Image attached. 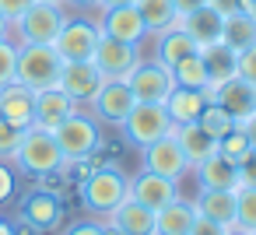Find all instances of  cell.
<instances>
[{
    "label": "cell",
    "instance_id": "6da1fadb",
    "mask_svg": "<svg viewBox=\"0 0 256 235\" xmlns=\"http://www.w3.org/2000/svg\"><path fill=\"white\" fill-rule=\"evenodd\" d=\"M78 193H81V207L88 214H112L126 196H130V179L116 168V165H95L81 182H78Z\"/></svg>",
    "mask_w": 256,
    "mask_h": 235
},
{
    "label": "cell",
    "instance_id": "7a4b0ae2",
    "mask_svg": "<svg viewBox=\"0 0 256 235\" xmlns=\"http://www.w3.org/2000/svg\"><path fill=\"white\" fill-rule=\"evenodd\" d=\"M11 165L22 172V176H32V179H42V176H56L60 165H64V151L56 144V137L50 130H39V126H28Z\"/></svg>",
    "mask_w": 256,
    "mask_h": 235
},
{
    "label": "cell",
    "instance_id": "3957f363",
    "mask_svg": "<svg viewBox=\"0 0 256 235\" xmlns=\"http://www.w3.org/2000/svg\"><path fill=\"white\" fill-rule=\"evenodd\" d=\"M64 22H67V8L46 4V0H32V8L11 25V36H14L18 46H53Z\"/></svg>",
    "mask_w": 256,
    "mask_h": 235
},
{
    "label": "cell",
    "instance_id": "277c9868",
    "mask_svg": "<svg viewBox=\"0 0 256 235\" xmlns=\"http://www.w3.org/2000/svg\"><path fill=\"white\" fill-rule=\"evenodd\" d=\"M64 74V60L53 46H18V70L14 81L25 84L28 92L56 88Z\"/></svg>",
    "mask_w": 256,
    "mask_h": 235
},
{
    "label": "cell",
    "instance_id": "5b68a950",
    "mask_svg": "<svg viewBox=\"0 0 256 235\" xmlns=\"http://www.w3.org/2000/svg\"><path fill=\"white\" fill-rule=\"evenodd\" d=\"M64 221H67V207H64L60 193H53V190H39V186H36V190L25 193L22 204H18V224L28 228L32 235H50V232H56Z\"/></svg>",
    "mask_w": 256,
    "mask_h": 235
},
{
    "label": "cell",
    "instance_id": "8992f818",
    "mask_svg": "<svg viewBox=\"0 0 256 235\" xmlns=\"http://www.w3.org/2000/svg\"><path fill=\"white\" fill-rule=\"evenodd\" d=\"M120 130H123V140L140 151V148L162 140L165 134H172V120H168L165 106H158V102H137L126 112V120L120 123Z\"/></svg>",
    "mask_w": 256,
    "mask_h": 235
},
{
    "label": "cell",
    "instance_id": "52a82bcc",
    "mask_svg": "<svg viewBox=\"0 0 256 235\" xmlns=\"http://www.w3.org/2000/svg\"><path fill=\"white\" fill-rule=\"evenodd\" d=\"M102 39V28L95 18H84V14H70L64 22V28L56 32L53 39V50L60 53L64 64H78V60H92L95 56V46Z\"/></svg>",
    "mask_w": 256,
    "mask_h": 235
},
{
    "label": "cell",
    "instance_id": "ba28073f",
    "mask_svg": "<svg viewBox=\"0 0 256 235\" xmlns=\"http://www.w3.org/2000/svg\"><path fill=\"white\" fill-rule=\"evenodd\" d=\"M53 137H56L64 158H92L102 148V123L95 116H88V112L78 109L74 116H67L53 130Z\"/></svg>",
    "mask_w": 256,
    "mask_h": 235
},
{
    "label": "cell",
    "instance_id": "9c48e42d",
    "mask_svg": "<svg viewBox=\"0 0 256 235\" xmlns=\"http://www.w3.org/2000/svg\"><path fill=\"white\" fill-rule=\"evenodd\" d=\"M126 88L134 92L137 102H158V106H165V98H168L172 88H176V78H172V70H168L165 64H158L154 56H151V60L140 56V64H137V67L130 70V78H126Z\"/></svg>",
    "mask_w": 256,
    "mask_h": 235
},
{
    "label": "cell",
    "instance_id": "30bf717a",
    "mask_svg": "<svg viewBox=\"0 0 256 235\" xmlns=\"http://www.w3.org/2000/svg\"><path fill=\"white\" fill-rule=\"evenodd\" d=\"M92 64L102 70V78H106V81H126V78H130V70L140 64V46L102 36V39H98V46H95Z\"/></svg>",
    "mask_w": 256,
    "mask_h": 235
},
{
    "label": "cell",
    "instance_id": "8fae6325",
    "mask_svg": "<svg viewBox=\"0 0 256 235\" xmlns=\"http://www.w3.org/2000/svg\"><path fill=\"white\" fill-rule=\"evenodd\" d=\"M140 165H144L148 172H154V176L172 179V182H182L186 172H190V162H186V154H182V148L176 144L172 134H165L162 140L140 148Z\"/></svg>",
    "mask_w": 256,
    "mask_h": 235
},
{
    "label": "cell",
    "instance_id": "7c38bea8",
    "mask_svg": "<svg viewBox=\"0 0 256 235\" xmlns=\"http://www.w3.org/2000/svg\"><path fill=\"white\" fill-rule=\"evenodd\" d=\"M95 22H98L102 36H109V39H120V42H134V46L148 42V28H144V18L137 14V8H134V4H126V8H102Z\"/></svg>",
    "mask_w": 256,
    "mask_h": 235
},
{
    "label": "cell",
    "instance_id": "4fadbf2b",
    "mask_svg": "<svg viewBox=\"0 0 256 235\" xmlns=\"http://www.w3.org/2000/svg\"><path fill=\"white\" fill-rule=\"evenodd\" d=\"M88 106H92V112H95L98 123L120 126V123L126 120V112L137 106V98H134V92L126 88V81H106V84L98 88V95H95Z\"/></svg>",
    "mask_w": 256,
    "mask_h": 235
},
{
    "label": "cell",
    "instance_id": "5bb4252c",
    "mask_svg": "<svg viewBox=\"0 0 256 235\" xmlns=\"http://www.w3.org/2000/svg\"><path fill=\"white\" fill-rule=\"evenodd\" d=\"M81 106L64 92V88H42V92H36V102H32V126H39V130H56L67 116H74Z\"/></svg>",
    "mask_w": 256,
    "mask_h": 235
},
{
    "label": "cell",
    "instance_id": "9a60e30c",
    "mask_svg": "<svg viewBox=\"0 0 256 235\" xmlns=\"http://www.w3.org/2000/svg\"><path fill=\"white\" fill-rule=\"evenodd\" d=\"M102 84H106L102 70H98L92 60H78V64H64V74H60V84H56V88H64L78 106H88V102L98 95Z\"/></svg>",
    "mask_w": 256,
    "mask_h": 235
},
{
    "label": "cell",
    "instance_id": "2e32d148",
    "mask_svg": "<svg viewBox=\"0 0 256 235\" xmlns=\"http://www.w3.org/2000/svg\"><path fill=\"white\" fill-rule=\"evenodd\" d=\"M207 98H210V102H218V106L235 120V123H246V120L256 112V88H252L249 81H242V78H232V81L218 84Z\"/></svg>",
    "mask_w": 256,
    "mask_h": 235
},
{
    "label": "cell",
    "instance_id": "e0dca14e",
    "mask_svg": "<svg viewBox=\"0 0 256 235\" xmlns=\"http://www.w3.org/2000/svg\"><path fill=\"white\" fill-rule=\"evenodd\" d=\"M179 196V182H172V179H165V176H154V172H148V168H140L134 179H130V200H137V204H144V207H151V210H162L168 200H176Z\"/></svg>",
    "mask_w": 256,
    "mask_h": 235
},
{
    "label": "cell",
    "instance_id": "ac0fdd59",
    "mask_svg": "<svg viewBox=\"0 0 256 235\" xmlns=\"http://www.w3.org/2000/svg\"><path fill=\"white\" fill-rule=\"evenodd\" d=\"M221 25H224V14H221L214 4H204V8H196V11H190V14L179 18V28H182L200 50L210 46V42H221Z\"/></svg>",
    "mask_w": 256,
    "mask_h": 235
},
{
    "label": "cell",
    "instance_id": "d6986e66",
    "mask_svg": "<svg viewBox=\"0 0 256 235\" xmlns=\"http://www.w3.org/2000/svg\"><path fill=\"white\" fill-rule=\"evenodd\" d=\"M190 172H196V186L200 190H238V165L228 162L224 154H210L200 165H193Z\"/></svg>",
    "mask_w": 256,
    "mask_h": 235
},
{
    "label": "cell",
    "instance_id": "ffe728a7",
    "mask_svg": "<svg viewBox=\"0 0 256 235\" xmlns=\"http://www.w3.org/2000/svg\"><path fill=\"white\" fill-rule=\"evenodd\" d=\"M32 102H36V92H28L25 84L11 81L0 88V120H8L22 130L32 126Z\"/></svg>",
    "mask_w": 256,
    "mask_h": 235
},
{
    "label": "cell",
    "instance_id": "44dd1931",
    "mask_svg": "<svg viewBox=\"0 0 256 235\" xmlns=\"http://www.w3.org/2000/svg\"><path fill=\"white\" fill-rule=\"evenodd\" d=\"M193 221H196L193 200L176 196V200H168L162 210H154V235H190Z\"/></svg>",
    "mask_w": 256,
    "mask_h": 235
},
{
    "label": "cell",
    "instance_id": "7402d4cb",
    "mask_svg": "<svg viewBox=\"0 0 256 235\" xmlns=\"http://www.w3.org/2000/svg\"><path fill=\"white\" fill-rule=\"evenodd\" d=\"M207 92H196V88H172V95L165 98V112L172 120V126H182V123H196L204 106H207Z\"/></svg>",
    "mask_w": 256,
    "mask_h": 235
},
{
    "label": "cell",
    "instance_id": "603a6c76",
    "mask_svg": "<svg viewBox=\"0 0 256 235\" xmlns=\"http://www.w3.org/2000/svg\"><path fill=\"white\" fill-rule=\"evenodd\" d=\"M235 193L238 190H200L193 196V207L200 218H210V221L232 228L235 224Z\"/></svg>",
    "mask_w": 256,
    "mask_h": 235
},
{
    "label": "cell",
    "instance_id": "cb8c5ba5",
    "mask_svg": "<svg viewBox=\"0 0 256 235\" xmlns=\"http://www.w3.org/2000/svg\"><path fill=\"white\" fill-rule=\"evenodd\" d=\"M106 221H112L123 235H154V210L137 204V200H123L112 214H106Z\"/></svg>",
    "mask_w": 256,
    "mask_h": 235
},
{
    "label": "cell",
    "instance_id": "d4e9b609",
    "mask_svg": "<svg viewBox=\"0 0 256 235\" xmlns=\"http://www.w3.org/2000/svg\"><path fill=\"white\" fill-rule=\"evenodd\" d=\"M200 56H204V67H207V95H210L218 84L238 78V70H235V50H232V46L210 42V46L200 50Z\"/></svg>",
    "mask_w": 256,
    "mask_h": 235
},
{
    "label": "cell",
    "instance_id": "484cf974",
    "mask_svg": "<svg viewBox=\"0 0 256 235\" xmlns=\"http://www.w3.org/2000/svg\"><path fill=\"white\" fill-rule=\"evenodd\" d=\"M172 137H176V144L182 148V154H186L190 168H193V165H200L204 158H210V154L218 151V140H214V137H207V134L196 126V123L172 126Z\"/></svg>",
    "mask_w": 256,
    "mask_h": 235
},
{
    "label": "cell",
    "instance_id": "4316f807",
    "mask_svg": "<svg viewBox=\"0 0 256 235\" xmlns=\"http://www.w3.org/2000/svg\"><path fill=\"white\" fill-rule=\"evenodd\" d=\"M196 50H200V46H196L179 25H172L168 32L154 36V60L165 64V67H176L182 56H190V53H196Z\"/></svg>",
    "mask_w": 256,
    "mask_h": 235
},
{
    "label": "cell",
    "instance_id": "83f0119b",
    "mask_svg": "<svg viewBox=\"0 0 256 235\" xmlns=\"http://www.w3.org/2000/svg\"><path fill=\"white\" fill-rule=\"evenodd\" d=\"M221 42L232 46L235 53H242L246 46H256V18L246 14V11H228L224 14V25H221Z\"/></svg>",
    "mask_w": 256,
    "mask_h": 235
},
{
    "label": "cell",
    "instance_id": "f1b7e54d",
    "mask_svg": "<svg viewBox=\"0 0 256 235\" xmlns=\"http://www.w3.org/2000/svg\"><path fill=\"white\" fill-rule=\"evenodd\" d=\"M137 14L144 18V28H148V39L168 32L172 25H179V14L172 8V0H137Z\"/></svg>",
    "mask_w": 256,
    "mask_h": 235
},
{
    "label": "cell",
    "instance_id": "f546056e",
    "mask_svg": "<svg viewBox=\"0 0 256 235\" xmlns=\"http://www.w3.org/2000/svg\"><path fill=\"white\" fill-rule=\"evenodd\" d=\"M172 70V78H176V84L179 88H196V92H207V67H204V56H200V50L196 53H190V56H182L176 67H168Z\"/></svg>",
    "mask_w": 256,
    "mask_h": 235
},
{
    "label": "cell",
    "instance_id": "4dcf8cb0",
    "mask_svg": "<svg viewBox=\"0 0 256 235\" xmlns=\"http://www.w3.org/2000/svg\"><path fill=\"white\" fill-rule=\"evenodd\" d=\"M196 126H200L207 137L221 140V137H228L238 123H235V120H232V116L218 106V102H207V106H204V112H200V120H196Z\"/></svg>",
    "mask_w": 256,
    "mask_h": 235
},
{
    "label": "cell",
    "instance_id": "1f68e13d",
    "mask_svg": "<svg viewBox=\"0 0 256 235\" xmlns=\"http://www.w3.org/2000/svg\"><path fill=\"white\" fill-rule=\"evenodd\" d=\"M235 224L256 232V186H242L235 193Z\"/></svg>",
    "mask_w": 256,
    "mask_h": 235
},
{
    "label": "cell",
    "instance_id": "d6a6232c",
    "mask_svg": "<svg viewBox=\"0 0 256 235\" xmlns=\"http://www.w3.org/2000/svg\"><path fill=\"white\" fill-rule=\"evenodd\" d=\"M249 151H252V148H249V140H246L242 126H235L228 137H221V140H218V154H224V158H228V162H235V165H238Z\"/></svg>",
    "mask_w": 256,
    "mask_h": 235
},
{
    "label": "cell",
    "instance_id": "836d02e7",
    "mask_svg": "<svg viewBox=\"0 0 256 235\" xmlns=\"http://www.w3.org/2000/svg\"><path fill=\"white\" fill-rule=\"evenodd\" d=\"M14 70H18V42L0 39V88L14 81Z\"/></svg>",
    "mask_w": 256,
    "mask_h": 235
},
{
    "label": "cell",
    "instance_id": "e575fe53",
    "mask_svg": "<svg viewBox=\"0 0 256 235\" xmlns=\"http://www.w3.org/2000/svg\"><path fill=\"white\" fill-rule=\"evenodd\" d=\"M22 137H25V130H22V126L8 123V120H0V162H11V158H14V151H18Z\"/></svg>",
    "mask_w": 256,
    "mask_h": 235
},
{
    "label": "cell",
    "instance_id": "d590c367",
    "mask_svg": "<svg viewBox=\"0 0 256 235\" xmlns=\"http://www.w3.org/2000/svg\"><path fill=\"white\" fill-rule=\"evenodd\" d=\"M18 193V168L11 162H0V207L11 204Z\"/></svg>",
    "mask_w": 256,
    "mask_h": 235
},
{
    "label": "cell",
    "instance_id": "8d00e7d4",
    "mask_svg": "<svg viewBox=\"0 0 256 235\" xmlns=\"http://www.w3.org/2000/svg\"><path fill=\"white\" fill-rule=\"evenodd\" d=\"M235 70L242 81H249L256 88V46H246L242 53H235Z\"/></svg>",
    "mask_w": 256,
    "mask_h": 235
},
{
    "label": "cell",
    "instance_id": "74e56055",
    "mask_svg": "<svg viewBox=\"0 0 256 235\" xmlns=\"http://www.w3.org/2000/svg\"><path fill=\"white\" fill-rule=\"evenodd\" d=\"M242 186H256V151H249L238 162V190Z\"/></svg>",
    "mask_w": 256,
    "mask_h": 235
},
{
    "label": "cell",
    "instance_id": "f35d334b",
    "mask_svg": "<svg viewBox=\"0 0 256 235\" xmlns=\"http://www.w3.org/2000/svg\"><path fill=\"white\" fill-rule=\"evenodd\" d=\"M28 8H32V0H0V14H4L11 25H14V22H18Z\"/></svg>",
    "mask_w": 256,
    "mask_h": 235
},
{
    "label": "cell",
    "instance_id": "ab89813d",
    "mask_svg": "<svg viewBox=\"0 0 256 235\" xmlns=\"http://www.w3.org/2000/svg\"><path fill=\"white\" fill-rule=\"evenodd\" d=\"M228 228L224 224H218V221H210V218H200L196 214V221H193V228H190V235H224Z\"/></svg>",
    "mask_w": 256,
    "mask_h": 235
},
{
    "label": "cell",
    "instance_id": "60d3db41",
    "mask_svg": "<svg viewBox=\"0 0 256 235\" xmlns=\"http://www.w3.org/2000/svg\"><path fill=\"white\" fill-rule=\"evenodd\" d=\"M64 235H102V221H92V218H81L74 224H67Z\"/></svg>",
    "mask_w": 256,
    "mask_h": 235
},
{
    "label": "cell",
    "instance_id": "b9f144b4",
    "mask_svg": "<svg viewBox=\"0 0 256 235\" xmlns=\"http://www.w3.org/2000/svg\"><path fill=\"white\" fill-rule=\"evenodd\" d=\"M204 4H210V0H172V8H176L179 18L190 14V11H196V8H204Z\"/></svg>",
    "mask_w": 256,
    "mask_h": 235
},
{
    "label": "cell",
    "instance_id": "7bdbcfd3",
    "mask_svg": "<svg viewBox=\"0 0 256 235\" xmlns=\"http://www.w3.org/2000/svg\"><path fill=\"white\" fill-rule=\"evenodd\" d=\"M238 126H242V134H246V140H249V148L256 151V112H252V116H249L246 123H238Z\"/></svg>",
    "mask_w": 256,
    "mask_h": 235
},
{
    "label": "cell",
    "instance_id": "ee69618b",
    "mask_svg": "<svg viewBox=\"0 0 256 235\" xmlns=\"http://www.w3.org/2000/svg\"><path fill=\"white\" fill-rule=\"evenodd\" d=\"M64 8H74V11H98V0H64Z\"/></svg>",
    "mask_w": 256,
    "mask_h": 235
},
{
    "label": "cell",
    "instance_id": "f6af8a7d",
    "mask_svg": "<svg viewBox=\"0 0 256 235\" xmlns=\"http://www.w3.org/2000/svg\"><path fill=\"white\" fill-rule=\"evenodd\" d=\"M126 4H137V0H98V11L102 8H126Z\"/></svg>",
    "mask_w": 256,
    "mask_h": 235
},
{
    "label": "cell",
    "instance_id": "bcb514c9",
    "mask_svg": "<svg viewBox=\"0 0 256 235\" xmlns=\"http://www.w3.org/2000/svg\"><path fill=\"white\" fill-rule=\"evenodd\" d=\"M0 39H11V22L0 14Z\"/></svg>",
    "mask_w": 256,
    "mask_h": 235
},
{
    "label": "cell",
    "instance_id": "7dc6e473",
    "mask_svg": "<svg viewBox=\"0 0 256 235\" xmlns=\"http://www.w3.org/2000/svg\"><path fill=\"white\" fill-rule=\"evenodd\" d=\"M0 235H18V232H14V224H11V221L0 218Z\"/></svg>",
    "mask_w": 256,
    "mask_h": 235
},
{
    "label": "cell",
    "instance_id": "c3c4849f",
    "mask_svg": "<svg viewBox=\"0 0 256 235\" xmlns=\"http://www.w3.org/2000/svg\"><path fill=\"white\" fill-rule=\"evenodd\" d=\"M224 235H252V232H246V228H238V224H232V228H228Z\"/></svg>",
    "mask_w": 256,
    "mask_h": 235
},
{
    "label": "cell",
    "instance_id": "681fc988",
    "mask_svg": "<svg viewBox=\"0 0 256 235\" xmlns=\"http://www.w3.org/2000/svg\"><path fill=\"white\" fill-rule=\"evenodd\" d=\"M46 4H60V8H64V0H46Z\"/></svg>",
    "mask_w": 256,
    "mask_h": 235
},
{
    "label": "cell",
    "instance_id": "f907efd6",
    "mask_svg": "<svg viewBox=\"0 0 256 235\" xmlns=\"http://www.w3.org/2000/svg\"><path fill=\"white\" fill-rule=\"evenodd\" d=\"M252 235H256V232H252Z\"/></svg>",
    "mask_w": 256,
    "mask_h": 235
}]
</instances>
